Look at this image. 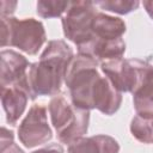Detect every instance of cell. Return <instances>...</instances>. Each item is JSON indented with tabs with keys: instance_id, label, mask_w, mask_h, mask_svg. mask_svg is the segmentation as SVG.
Returning <instances> with one entry per match:
<instances>
[{
	"instance_id": "8fae6325",
	"label": "cell",
	"mask_w": 153,
	"mask_h": 153,
	"mask_svg": "<svg viewBox=\"0 0 153 153\" xmlns=\"http://www.w3.org/2000/svg\"><path fill=\"white\" fill-rule=\"evenodd\" d=\"M121 103L122 93L115 88L105 75H102L96 85L93 94V109H97L106 116H111L120 109Z\"/></svg>"
},
{
	"instance_id": "4fadbf2b",
	"label": "cell",
	"mask_w": 153,
	"mask_h": 153,
	"mask_svg": "<svg viewBox=\"0 0 153 153\" xmlns=\"http://www.w3.org/2000/svg\"><path fill=\"white\" fill-rule=\"evenodd\" d=\"M127 30L123 19L114 16H109L103 12H97L92 22V37L112 41L122 38Z\"/></svg>"
},
{
	"instance_id": "7c38bea8",
	"label": "cell",
	"mask_w": 153,
	"mask_h": 153,
	"mask_svg": "<svg viewBox=\"0 0 153 153\" xmlns=\"http://www.w3.org/2000/svg\"><path fill=\"white\" fill-rule=\"evenodd\" d=\"M118 142L109 135H93L81 137L68 145L67 153H118Z\"/></svg>"
},
{
	"instance_id": "6da1fadb",
	"label": "cell",
	"mask_w": 153,
	"mask_h": 153,
	"mask_svg": "<svg viewBox=\"0 0 153 153\" xmlns=\"http://www.w3.org/2000/svg\"><path fill=\"white\" fill-rule=\"evenodd\" d=\"M73 49L63 39H51L42 51L39 60L27 71V86L31 100L41 96H56L65 81L73 60Z\"/></svg>"
},
{
	"instance_id": "e0dca14e",
	"label": "cell",
	"mask_w": 153,
	"mask_h": 153,
	"mask_svg": "<svg viewBox=\"0 0 153 153\" xmlns=\"http://www.w3.org/2000/svg\"><path fill=\"white\" fill-rule=\"evenodd\" d=\"M94 5L102 10L110 11L117 14H128L139 8L140 1L137 0H100V1H94Z\"/></svg>"
},
{
	"instance_id": "d6986e66",
	"label": "cell",
	"mask_w": 153,
	"mask_h": 153,
	"mask_svg": "<svg viewBox=\"0 0 153 153\" xmlns=\"http://www.w3.org/2000/svg\"><path fill=\"white\" fill-rule=\"evenodd\" d=\"M18 2L17 1H7V0H2L1 1V7H0V13L1 17H11L17 7Z\"/></svg>"
},
{
	"instance_id": "ac0fdd59",
	"label": "cell",
	"mask_w": 153,
	"mask_h": 153,
	"mask_svg": "<svg viewBox=\"0 0 153 153\" xmlns=\"http://www.w3.org/2000/svg\"><path fill=\"white\" fill-rule=\"evenodd\" d=\"M0 153H25L16 142L12 130L6 127L1 128V141H0Z\"/></svg>"
},
{
	"instance_id": "2e32d148",
	"label": "cell",
	"mask_w": 153,
	"mask_h": 153,
	"mask_svg": "<svg viewBox=\"0 0 153 153\" xmlns=\"http://www.w3.org/2000/svg\"><path fill=\"white\" fill-rule=\"evenodd\" d=\"M71 1H50V0H39L36 5V12L39 17L44 19L62 17L67 11Z\"/></svg>"
},
{
	"instance_id": "8992f818",
	"label": "cell",
	"mask_w": 153,
	"mask_h": 153,
	"mask_svg": "<svg viewBox=\"0 0 153 153\" xmlns=\"http://www.w3.org/2000/svg\"><path fill=\"white\" fill-rule=\"evenodd\" d=\"M97 12V6L92 1L69 2L61 24L65 37L73 42L76 48L92 38V22Z\"/></svg>"
},
{
	"instance_id": "9c48e42d",
	"label": "cell",
	"mask_w": 153,
	"mask_h": 153,
	"mask_svg": "<svg viewBox=\"0 0 153 153\" xmlns=\"http://www.w3.org/2000/svg\"><path fill=\"white\" fill-rule=\"evenodd\" d=\"M31 63L27 59L12 49H4L0 53V79L1 87L14 85L24 80Z\"/></svg>"
},
{
	"instance_id": "52a82bcc",
	"label": "cell",
	"mask_w": 153,
	"mask_h": 153,
	"mask_svg": "<svg viewBox=\"0 0 153 153\" xmlns=\"http://www.w3.org/2000/svg\"><path fill=\"white\" fill-rule=\"evenodd\" d=\"M53 137L48 123V110L42 104H33L18 127V139L26 148L44 145Z\"/></svg>"
},
{
	"instance_id": "ba28073f",
	"label": "cell",
	"mask_w": 153,
	"mask_h": 153,
	"mask_svg": "<svg viewBox=\"0 0 153 153\" xmlns=\"http://www.w3.org/2000/svg\"><path fill=\"white\" fill-rule=\"evenodd\" d=\"M31 99L27 75L18 84L1 87V104L6 115V122L10 126H16L24 114L27 102Z\"/></svg>"
},
{
	"instance_id": "44dd1931",
	"label": "cell",
	"mask_w": 153,
	"mask_h": 153,
	"mask_svg": "<svg viewBox=\"0 0 153 153\" xmlns=\"http://www.w3.org/2000/svg\"><path fill=\"white\" fill-rule=\"evenodd\" d=\"M145 11L147 12V14L153 19V0H145L142 2Z\"/></svg>"
},
{
	"instance_id": "277c9868",
	"label": "cell",
	"mask_w": 153,
	"mask_h": 153,
	"mask_svg": "<svg viewBox=\"0 0 153 153\" xmlns=\"http://www.w3.org/2000/svg\"><path fill=\"white\" fill-rule=\"evenodd\" d=\"M47 39L42 22L35 18L18 19L13 16L1 17V47H14L36 55Z\"/></svg>"
},
{
	"instance_id": "ffe728a7",
	"label": "cell",
	"mask_w": 153,
	"mask_h": 153,
	"mask_svg": "<svg viewBox=\"0 0 153 153\" xmlns=\"http://www.w3.org/2000/svg\"><path fill=\"white\" fill-rule=\"evenodd\" d=\"M32 153H65V151L60 143H51V145H48L43 148L33 151Z\"/></svg>"
},
{
	"instance_id": "7a4b0ae2",
	"label": "cell",
	"mask_w": 153,
	"mask_h": 153,
	"mask_svg": "<svg viewBox=\"0 0 153 153\" xmlns=\"http://www.w3.org/2000/svg\"><path fill=\"white\" fill-rule=\"evenodd\" d=\"M99 63L93 59L76 55L69 63L65 84L69 91L71 102L74 106L92 110L96 85L100 79Z\"/></svg>"
},
{
	"instance_id": "5bb4252c",
	"label": "cell",
	"mask_w": 153,
	"mask_h": 153,
	"mask_svg": "<svg viewBox=\"0 0 153 153\" xmlns=\"http://www.w3.org/2000/svg\"><path fill=\"white\" fill-rule=\"evenodd\" d=\"M133 103L136 115L153 116V65L140 87L133 93Z\"/></svg>"
},
{
	"instance_id": "3957f363",
	"label": "cell",
	"mask_w": 153,
	"mask_h": 153,
	"mask_svg": "<svg viewBox=\"0 0 153 153\" xmlns=\"http://www.w3.org/2000/svg\"><path fill=\"white\" fill-rule=\"evenodd\" d=\"M48 111L61 143L71 145L87 133L90 111L69 104L63 94H56L50 99Z\"/></svg>"
},
{
	"instance_id": "5b68a950",
	"label": "cell",
	"mask_w": 153,
	"mask_h": 153,
	"mask_svg": "<svg viewBox=\"0 0 153 153\" xmlns=\"http://www.w3.org/2000/svg\"><path fill=\"white\" fill-rule=\"evenodd\" d=\"M151 63L140 59H116L99 65L103 74L111 81L116 90L134 93L146 78Z\"/></svg>"
},
{
	"instance_id": "9a60e30c",
	"label": "cell",
	"mask_w": 153,
	"mask_h": 153,
	"mask_svg": "<svg viewBox=\"0 0 153 153\" xmlns=\"http://www.w3.org/2000/svg\"><path fill=\"white\" fill-rule=\"evenodd\" d=\"M130 133L142 143H153V116L135 115L130 122Z\"/></svg>"
},
{
	"instance_id": "30bf717a",
	"label": "cell",
	"mask_w": 153,
	"mask_h": 153,
	"mask_svg": "<svg viewBox=\"0 0 153 153\" xmlns=\"http://www.w3.org/2000/svg\"><path fill=\"white\" fill-rule=\"evenodd\" d=\"M78 54L93 59L99 65L105 61L121 59L126 51V42L123 38L105 41L92 37L88 42L76 48Z\"/></svg>"
}]
</instances>
